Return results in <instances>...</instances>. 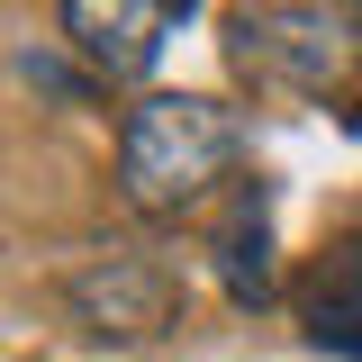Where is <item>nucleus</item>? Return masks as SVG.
Instances as JSON below:
<instances>
[{
	"label": "nucleus",
	"mask_w": 362,
	"mask_h": 362,
	"mask_svg": "<svg viewBox=\"0 0 362 362\" xmlns=\"http://www.w3.org/2000/svg\"><path fill=\"white\" fill-rule=\"evenodd\" d=\"M245 163V118L209 90H145L118 118V199L136 218L209 209Z\"/></svg>",
	"instance_id": "1"
},
{
	"label": "nucleus",
	"mask_w": 362,
	"mask_h": 362,
	"mask_svg": "<svg viewBox=\"0 0 362 362\" xmlns=\"http://www.w3.org/2000/svg\"><path fill=\"white\" fill-rule=\"evenodd\" d=\"M362 45V9L335 0H245L226 18V64L254 90H290V100H335Z\"/></svg>",
	"instance_id": "2"
},
{
	"label": "nucleus",
	"mask_w": 362,
	"mask_h": 362,
	"mask_svg": "<svg viewBox=\"0 0 362 362\" xmlns=\"http://www.w3.org/2000/svg\"><path fill=\"white\" fill-rule=\"evenodd\" d=\"M64 317L82 326V335H100V344H154L163 326H173L181 290L163 263H145V254H127V245H109V254H90V263L64 272Z\"/></svg>",
	"instance_id": "3"
},
{
	"label": "nucleus",
	"mask_w": 362,
	"mask_h": 362,
	"mask_svg": "<svg viewBox=\"0 0 362 362\" xmlns=\"http://www.w3.org/2000/svg\"><path fill=\"white\" fill-rule=\"evenodd\" d=\"M54 18H64L90 82H145L163 64V45H173L163 0H54Z\"/></svg>",
	"instance_id": "4"
},
{
	"label": "nucleus",
	"mask_w": 362,
	"mask_h": 362,
	"mask_svg": "<svg viewBox=\"0 0 362 362\" xmlns=\"http://www.w3.org/2000/svg\"><path fill=\"white\" fill-rule=\"evenodd\" d=\"M299 335L326 362H362V226H344L299 272Z\"/></svg>",
	"instance_id": "5"
},
{
	"label": "nucleus",
	"mask_w": 362,
	"mask_h": 362,
	"mask_svg": "<svg viewBox=\"0 0 362 362\" xmlns=\"http://www.w3.org/2000/svg\"><path fill=\"white\" fill-rule=\"evenodd\" d=\"M209 254H218V281L235 308H263L272 290H281V263H272V181H235V199H226L218 235H209Z\"/></svg>",
	"instance_id": "6"
},
{
	"label": "nucleus",
	"mask_w": 362,
	"mask_h": 362,
	"mask_svg": "<svg viewBox=\"0 0 362 362\" xmlns=\"http://www.w3.org/2000/svg\"><path fill=\"white\" fill-rule=\"evenodd\" d=\"M18 82H37L45 100H64V109H73V100L90 90V73H64L54 54H28V45H18Z\"/></svg>",
	"instance_id": "7"
},
{
	"label": "nucleus",
	"mask_w": 362,
	"mask_h": 362,
	"mask_svg": "<svg viewBox=\"0 0 362 362\" xmlns=\"http://www.w3.org/2000/svg\"><path fill=\"white\" fill-rule=\"evenodd\" d=\"M163 9H173V18H190V9H199V0H163Z\"/></svg>",
	"instance_id": "8"
}]
</instances>
